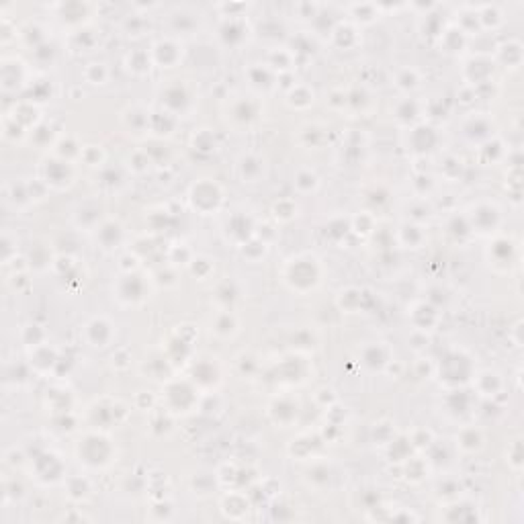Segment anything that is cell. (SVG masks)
Segmentation results:
<instances>
[{
    "instance_id": "obj_1",
    "label": "cell",
    "mask_w": 524,
    "mask_h": 524,
    "mask_svg": "<svg viewBox=\"0 0 524 524\" xmlns=\"http://www.w3.org/2000/svg\"><path fill=\"white\" fill-rule=\"evenodd\" d=\"M188 203L195 211L201 216H214L223 205V190L216 181L203 179L190 186L188 190Z\"/></svg>"
},
{
    "instance_id": "obj_2",
    "label": "cell",
    "mask_w": 524,
    "mask_h": 524,
    "mask_svg": "<svg viewBox=\"0 0 524 524\" xmlns=\"http://www.w3.org/2000/svg\"><path fill=\"white\" fill-rule=\"evenodd\" d=\"M285 280L293 291L306 293L320 283V267L313 258H293L287 262Z\"/></svg>"
},
{
    "instance_id": "obj_3",
    "label": "cell",
    "mask_w": 524,
    "mask_h": 524,
    "mask_svg": "<svg viewBox=\"0 0 524 524\" xmlns=\"http://www.w3.org/2000/svg\"><path fill=\"white\" fill-rule=\"evenodd\" d=\"M440 375V383H444L447 387L459 389V385H465L471 375H473V363L465 352H451L449 357H444V361L438 367Z\"/></svg>"
},
{
    "instance_id": "obj_4",
    "label": "cell",
    "mask_w": 524,
    "mask_h": 524,
    "mask_svg": "<svg viewBox=\"0 0 524 524\" xmlns=\"http://www.w3.org/2000/svg\"><path fill=\"white\" fill-rule=\"evenodd\" d=\"M183 43L174 37H162L152 43L150 47V56L152 62L158 68H174L177 63L183 60Z\"/></svg>"
},
{
    "instance_id": "obj_5",
    "label": "cell",
    "mask_w": 524,
    "mask_h": 524,
    "mask_svg": "<svg viewBox=\"0 0 524 524\" xmlns=\"http://www.w3.org/2000/svg\"><path fill=\"white\" fill-rule=\"evenodd\" d=\"M80 336H84L87 346L103 350L107 346H111V342L115 338V326L107 320V317H93L80 332Z\"/></svg>"
},
{
    "instance_id": "obj_6",
    "label": "cell",
    "mask_w": 524,
    "mask_h": 524,
    "mask_svg": "<svg viewBox=\"0 0 524 524\" xmlns=\"http://www.w3.org/2000/svg\"><path fill=\"white\" fill-rule=\"evenodd\" d=\"M217 35L221 39L223 45L227 47H240L244 41L248 39V23L246 17H230V19H223L219 29H217Z\"/></svg>"
},
{
    "instance_id": "obj_7",
    "label": "cell",
    "mask_w": 524,
    "mask_h": 524,
    "mask_svg": "<svg viewBox=\"0 0 524 524\" xmlns=\"http://www.w3.org/2000/svg\"><path fill=\"white\" fill-rule=\"evenodd\" d=\"M43 170V183L45 186L52 188H63L72 183V170H70V162L60 160V158H50L43 162L41 166Z\"/></svg>"
},
{
    "instance_id": "obj_8",
    "label": "cell",
    "mask_w": 524,
    "mask_h": 524,
    "mask_svg": "<svg viewBox=\"0 0 524 524\" xmlns=\"http://www.w3.org/2000/svg\"><path fill=\"white\" fill-rule=\"evenodd\" d=\"M146 297V283L142 280V277L133 275V273H127L121 280H119V287H117V299L125 304V306H131V304H137Z\"/></svg>"
},
{
    "instance_id": "obj_9",
    "label": "cell",
    "mask_w": 524,
    "mask_h": 524,
    "mask_svg": "<svg viewBox=\"0 0 524 524\" xmlns=\"http://www.w3.org/2000/svg\"><path fill=\"white\" fill-rule=\"evenodd\" d=\"M267 174V164L260 156L244 154L238 160V177L242 183L254 185L260 183Z\"/></svg>"
},
{
    "instance_id": "obj_10",
    "label": "cell",
    "mask_w": 524,
    "mask_h": 524,
    "mask_svg": "<svg viewBox=\"0 0 524 524\" xmlns=\"http://www.w3.org/2000/svg\"><path fill=\"white\" fill-rule=\"evenodd\" d=\"M467 223H469V227L475 232V230H479V225H481V221L486 219V232H492L493 227L500 223V209L492 205V203H479V205H475L467 216Z\"/></svg>"
},
{
    "instance_id": "obj_11",
    "label": "cell",
    "mask_w": 524,
    "mask_h": 524,
    "mask_svg": "<svg viewBox=\"0 0 524 524\" xmlns=\"http://www.w3.org/2000/svg\"><path fill=\"white\" fill-rule=\"evenodd\" d=\"M96 242L107 252L119 248V244L123 242V227H121V223L115 221V219L100 221L98 227H96Z\"/></svg>"
},
{
    "instance_id": "obj_12",
    "label": "cell",
    "mask_w": 524,
    "mask_h": 524,
    "mask_svg": "<svg viewBox=\"0 0 524 524\" xmlns=\"http://www.w3.org/2000/svg\"><path fill=\"white\" fill-rule=\"evenodd\" d=\"M330 35H332L334 45L340 47V50H352V47L361 41V29H359V25H357V23H350V21L336 23Z\"/></svg>"
},
{
    "instance_id": "obj_13",
    "label": "cell",
    "mask_w": 524,
    "mask_h": 524,
    "mask_svg": "<svg viewBox=\"0 0 524 524\" xmlns=\"http://www.w3.org/2000/svg\"><path fill=\"white\" fill-rule=\"evenodd\" d=\"M188 105V94L181 84H170L164 93H162V109L181 117V113Z\"/></svg>"
},
{
    "instance_id": "obj_14",
    "label": "cell",
    "mask_w": 524,
    "mask_h": 524,
    "mask_svg": "<svg viewBox=\"0 0 524 524\" xmlns=\"http://www.w3.org/2000/svg\"><path fill=\"white\" fill-rule=\"evenodd\" d=\"M295 62H297V54H295L291 47H275V50L269 52V58H267V66H269L277 76L291 72Z\"/></svg>"
},
{
    "instance_id": "obj_15",
    "label": "cell",
    "mask_w": 524,
    "mask_h": 524,
    "mask_svg": "<svg viewBox=\"0 0 524 524\" xmlns=\"http://www.w3.org/2000/svg\"><path fill=\"white\" fill-rule=\"evenodd\" d=\"M391 363V354L385 346V342H373L363 350V365L370 370H383Z\"/></svg>"
},
{
    "instance_id": "obj_16",
    "label": "cell",
    "mask_w": 524,
    "mask_h": 524,
    "mask_svg": "<svg viewBox=\"0 0 524 524\" xmlns=\"http://www.w3.org/2000/svg\"><path fill=\"white\" fill-rule=\"evenodd\" d=\"M495 60H497V63L506 66V68L516 70L521 66V62H523V43L516 41V39H510V41L497 45Z\"/></svg>"
},
{
    "instance_id": "obj_17",
    "label": "cell",
    "mask_w": 524,
    "mask_h": 524,
    "mask_svg": "<svg viewBox=\"0 0 524 524\" xmlns=\"http://www.w3.org/2000/svg\"><path fill=\"white\" fill-rule=\"evenodd\" d=\"M481 31H495L504 25V13L497 4H477L475 6Z\"/></svg>"
},
{
    "instance_id": "obj_18",
    "label": "cell",
    "mask_w": 524,
    "mask_h": 524,
    "mask_svg": "<svg viewBox=\"0 0 524 524\" xmlns=\"http://www.w3.org/2000/svg\"><path fill=\"white\" fill-rule=\"evenodd\" d=\"M254 230V225L250 223V219L244 216H234L227 223H225V236H227V240H232V242H236L238 246H244L246 242H250L254 236H250L246 232H242V230Z\"/></svg>"
},
{
    "instance_id": "obj_19",
    "label": "cell",
    "mask_w": 524,
    "mask_h": 524,
    "mask_svg": "<svg viewBox=\"0 0 524 524\" xmlns=\"http://www.w3.org/2000/svg\"><path fill=\"white\" fill-rule=\"evenodd\" d=\"M125 66H127V70L133 76H146V74H150V70L154 66L152 56H150V50H131L125 56Z\"/></svg>"
},
{
    "instance_id": "obj_20",
    "label": "cell",
    "mask_w": 524,
    "mask_h": 524,
    "mask_svg": "<svg viewBox=\"0 0 524 524\" xmlns=\"http://www.w3.org/2000/svg\"><path fill=\"white\" fill-rule=\"evenodd\" d=\"M473 387H477L479 396H486V398H493L500 394L502 389V379L495 370H481L479 375H475L473 379Z\"/></svg>"
},
{
    "instance_id": "obj_21",
    "label": "cell",
    "mask_w": 524,
    "mask_h": 524,
    "mask_svg": "<svg viewBox=\"0 0 524 524\" xmlns=\"http://www.w3.org/2000/svg\"><path fill=\"white\" fill-rule=\"evenodd\" d=\"M297 412H299L297 403H293L287 398L277 400L271 405V416L277 424H280V428H287V424H291L297 418Z\"/></svg>"
},
{
    "instance_id": "obj_22",
    "label": "cell",
    "mask_w": 524,
    "mask_h": 524,
    "mask_svg": "<svg viewBox=\"0 0 524 524\" xmlns=\"http://www.w3.org/2000/svg\"><path fill=\"white\" fill-rule=\"evenodd\" d=\"M400 244L403 248H412V250H418L422 248L424 240H426V234H424V227L418 225V223H403L400 227V236H398Z\"/></svg>"
},
{
    "instance_id": "obj_23",
    "label": "cell",
    "mask_w": 524,
    "mask_h": 524,
    "mask_svg": "<svg viewBox=\"0 0 524 524\" xmlns=\"http://www.w3.org/2000/svg\"><path fill=\"white\" fill-rule=\"evenodd\" d=\"M440 39V47L449 54L453 52H461L463 47L467 45V35L457 27V25H451L447 29H442V33L438 35Z\"/></svg>"
},
{
    "instance_id": "obj_24",
    "label": "cell",
    "mask_w": 524,
    "mask_h": 524,
    "mask_svg": "<svg viewBox=\"0 0 524 524\" xmlns=\"http://www.w3.org/2000/svg\"><path fill=\"white\" fill-rule=\"evenodd\" d=\"M248 78H250L252 87H258V89L267 91V89H271L275 84L273 80L277 78V74L267 63H252L250 70H248Z\"/></svg>"
},
{
    "instance_id": "obj_25",
    "label": "cell",
    "mask_w": 524,
    "mask_h": 524,
    "mask_svg": "<svg viewBox=\"0 0 524 524\" xmlns=\"http://www.w3.org/2000/svg\"><path fill=\"white\" fill-rule=\"evenodd\" d=\"M287 105L291 109H306L313 105V91L306 84H293L287 93Z\"/></svg>"
},
{
    "instance_id": "obj_26",
    "label": "cell",
    "mask_w": 524,
    "mask_h": 524,
    "mask_svg": "<svg viewBox=\"0 0 524 524\" xmlns=\"http://www.w3.org/2000/svg\"><path fill=\"white\" fill-rule=\"evenodd\" d=\"M348 10H350V15L354 17V21L361 23V25H370V23H375V21L379 19V15H381V6L370 4V2L350 4Z\"/></svg>"
},
{
    "instance_id": "obj_27",
    "label": "cell",
    "mask_w": 524,
    "mask_h": 524,
    "mask_svg": "<svg viewBox=\"0 0 524 524\" xmlns=\"http://www.w3.org/2000/svg\"><path fill=\"white\" fill-rule=\"evenodd\" d=\"M457 447L467 453H475L484 447V434L477 428H463L461 434H457Z\"/></svg>"
},
{
    "instance_id": "obj_28",
    "label": "cell",
    "mask_w": 524,
    "mask_h": 524,
    "mask_svg": "<svg viewBox=\"0 0 524 524\" xmlns=\"http://www.w3.org/2000/svg\"><path fill=\"white\" fill-rule=\"evenodd\" d=\"M96 35L91 29H84V27H80V29H76V31L72 33V37H70V43H72V50H76V52H93L94 45H96Z\"/></svg>"
},
{
    "instance_id": "obj_29",
    "label": "cell",
    "mask_w": 524,
    "mask_h": 524,
    "mask_svg": "<svg viewBox=\"0 0 524 524\" xmlns=\"http://www.w3.org/2000/svg\"><path fill=\"white\" fill-rule=\"evenodd\" d=\"M293 185H295V188H297L299 193H304V195H308V193H315V190H317V186H320V177H317L313 170L304 168V170H299V172L295 174Z\"/></svg>"
},
{
    "instance_id": "obj_30",
    "label": "cell",
    "mask_w": 524,
    "mask_h": 524,
    "mask_svg": "<svg viewBox=\"0 0 524 524\" xmlns=\"http://www.w3.org/2000/svg\"><path fill=\"white\" fill-rule=\"evenodd\" d=\"M214 332L217 336H223V338H230L238 332V322L236 317L230 313V311H221L216 317V324H214Z\"/></svg>"
},
{
    "instance_id": "obj_31",
    "label": "cell",
    "mask_w": 524,
    "mask_h": 524,
    "mask_svg": "<svg viewBox=\"0 0 524 524\" xmlns=\"http://www.w3.org/2000/svg\"><path fill=\"white\" fill-rule=\"evenodd\" d=\"M420 72L416 68H403L398 78H396V87L400 89L401 93H412L420 87Z\"/></svg>"
},
{
    "instance_id": "obj_32",
    "label": "cell",
    "mask_w": 524,
    "mask_h": 524,
    "mask_svg": "<svg viewBox=\"0 0 524 524\" xmlns=\"http://www.w3.org/2000/svg\"><path fill=\"white\" fill-rule=\"evenodd\" d=\"M297 211H299V207H297V203L293 199H280L278 203L273 205V216H275L277 221H283V223L297 217Z\"/></svg>"
},
{
    "instance_id": "obj_33",
    "label": "cell",
    "mask_w": 524,
    "mask_h": 524,
    "mask_svg": "<svg viewBox=\"0 0 524 524\" xmlns=\"http://www.w3.org/2000/svg\"><path fill=\"white\" fill-rule=\"evenodd\" d=\"M256 107H254V100L252 98H242L236 103V109H234V119H238L240 123H250L256 119Z\"/></svg>"
},
{
    "instance_id": "obj_34",
    "label": "cell",
    "mask_w": 524,
    "mask_h": 524,
    "mask_svg": "<svg viewBox=\"0 0 524 524\" xmlns=\"http://www.w3.org/2000/svg\"><path fill=\"white\" fill-rule=\"evenodd\" d=\"M84 78L91 82V84H105L107 78H109V70L103 62H91L87 63L84 68Z\"/></svg>"
},
{
    "instance_id": "obj_35",
    "label": "cell",
    "mask_w": 524,
    "mask_h": 524,
    "mask_svg": "<svg viewBox=\"0 0 524 524\" xmlns=\"http://www.w3.org/2000/svg\"><path fill=\"white\" fill-rule=\"evenodd\" d=\"M80 160L89 166H100L105 162V152L100 146H87V148H82Z\"/></svg>"
},
{
    "instance_id": "obj_36",
    "label": "cell",
    "mask_w": 524,
    "mask_h": 524,
    "mask_svg": "<svg viewBox=\"0 0 524 524\" xmlns=\"http://www.w3.org/2000/svg\"><path fill=\"white\" fill-rule=\"evenodd\" d=\"M203 137H205V135H203V129H201L199 133H195V135H193V140H190V144H193V150H197V152H211V150H214V152H216V150H217L216 135L211 133L207 142H205Z\"/></svg>"
},
{
    "instance_id": "obj_37",
    "label": "cell",
    "mask_w": 524,
    "mask_h": 524,
    "mask_svg": "<svg viewBox=\"0 0 524 524\" xmlns=\"http://www.w3.org/2000/svg\"><path fill=\"white\" fill-rule=\"evenodd\" d=\"M144 21H146V15H133V17L129 15V17H127V21H125V25H123L125 31H127V35H129V37H131V35H133V37H140V35H144V33H146V29H148V25H146V27H140V23H144Z\"/></svg>"
}]
</instances>
